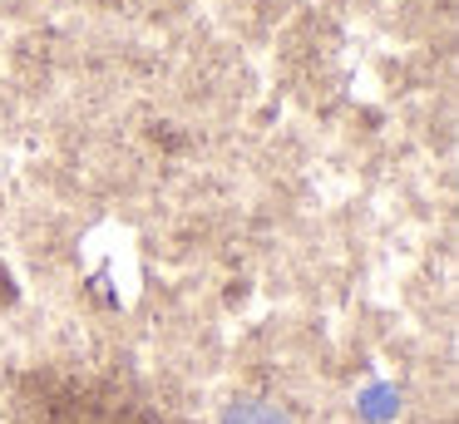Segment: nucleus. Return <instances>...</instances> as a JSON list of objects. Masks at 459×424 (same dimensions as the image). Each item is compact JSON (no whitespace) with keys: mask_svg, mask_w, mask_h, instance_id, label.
<instances>
[{"mask_svg":"<svg viewBox=\"0 0 459 424\" xmlns=\"http://www.w3.org/2000/svg\"><path fill=\"white\" fill-rule=\"evenodd\" d=\"M222 424H291V420L277 410V404H267V400H238V404H228Z\"/></svg>","mask_w":459,"mask_h":424,"instance_id":"f257e3e1","label":"nucleus"},{"mask_svg":"<svg viewBox=\"0 0 459 424\" xmlns=\"http://www.w3.org/2000/svg\"><path fill=\"white\" fill-rule=\"evenodd\" d=\"M395 410H400V394L390 390V385H370V390L360 394V414H366L370 424H385Z\"/></svg>","mask_w":459,"mask_h":424,"instance_id":"f03ea898","label":"nucleus"}]
</instances>
